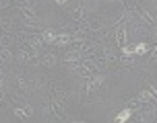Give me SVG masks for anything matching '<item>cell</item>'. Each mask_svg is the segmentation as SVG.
I'll return each mask as SVG.
<instances>
[{"label":"cell","instance_id":"6da1fadb","mask_svg":"<svg viewBox=\"0 0 157 123\" xmlns=\"http://www.w3.org/2000/svg\"><path fill=\"white\" fill-rule=\"evenodd\" d=\"M103 80H105V78H103L101 74H95V76H91V78H89V80H87L85 92H87V94H93V92H97V90H99V88H101Z\"/></svg>","mask_w":157,"mask_h":123},{"label":"cell","instance_id":"7a4b0ae2","mask_svg":"<svg viewBox=\"0 0 157 123\" xmlns=\"http://www.w3.org/2000/svg\"><path fill=\"white\" fill-rule=\"evenodd\" d=\"M13 115H15L17 119H29V117L35 115V109H33L31 105H25V107H15V109H13Z\"/></svg>","mask_w":157,"mask_h":123},{"label":"cell","instance_id":"3957f363","mask_svg":"<svg viewBox=\"0 0 157 123\" xmlns=\"http://www.w3.org/2000/svg\"><path fill=\"white\" fill-rule=\"evenodd\" d=\"M41 41L46 43V45H54L56 43V39H58V33L56 31H52V29H46V31H41Z\"/></svg>","mask_w":157,"mask_h":123},{"label":"cell","instance_id":"277c9868","mask_svg":"<svg viewBox=\"0 0 157 123\" xmlns=\"http://www.w3.org/2000/svg\"><path fill=\"white\" fill-rule=\"evenodd\" d=\"M71 43H72V35H71V33H58V39H56L54 45H58V47H68Z\"/></svg>","mask_w":157,"mask_h":123},{"label":"cell","instance_id":"5b68a950","mask_svg":"<svg viewBox=\"0 0 157 123\" xmlns=\"http://www.w3.org/2000/svg\"><path fill=\"white\" fill-rule=\"evenodd\" d=\"M132 113H134V111H132V109H128V107L122 109V111H120V113L114 117V123H126L130 117H132Z\"/></svg>","mask_w":157,"mask_h":123},{"label":"cell","instance_id":"8992f818","mask_svg":"<svg viewBox=\"0 0 157 123\" xmlns=\"http://www.w3.org/2000/svg\"><path fill=\"white\" fill-rule=\"evenodd\" d=\"M136 99L141 100V103H157V99L151 94L149 88H143V90H139V94H136Z\"/></svg>","mask_w":157,"mask_h":123},{"label":"cell","instance_id":"52a82bcc","mask_svg":"<svg viewBox=\"0 0 157 123\" xmlns=\"http://www.w3.org/2000/svg\"><path fill=\"white\" fill-rule=\"evenodd\" d=\"M50 109H52V111H54V115L58 117V119H62L64 115H66V111H64V105L62 103H58V100H52V105H50Z\"/></svg>","mask_w":157,"mask_h":123},{"label":"cell","instance_id":"ba28073f","mask_svg":"<svg viewBox=\"0 0 157 123\" xmlns=\"http://www.w3.org/2000/svg\"><path fill=\"white\" fill-rule=\"evenodd\" d=\"M132 49H134V55H145V54H149V51H151V45H149V43H145V41H141V43H136Z\"/></svg>","mask_w":157,"mask_h":123},{"label":"cell","instance_id":"9c48e42d","mask_svg":"<svg viewBox=\"0 0 157 123\" xmlns=\"http://www.w3.org/2000/svg\"><path fill=\"white\" fill-rule=\"evenodd\" d=\"M141 19H143V21H147V23H149L151 27H157V19H155L153 15H151L147 8H141Z\"/></svg>","mask_w":157,"mask_h":123},{"label":"cell","instance_id":"30bf717a","mask_svg":"<svg viewBox=\"0 0 157 123\" xmlns=\"http://www.w3.org/2000/svg\"><path fill=\"white\" fill-rule=\"evenodd\" d=\"M116 43L120 47L126 45V27H120V29H116Z\"/></svg>","mask_w":157,"mask_h":123},{"label":"cell","instance_id":"8fae6325","mask_svg":"<svg viewBox=\"0 0 157 123\" xmlns=\"http://www.w3.org/2000/svg\"><path fill=\"white\" fill-rule=\"evenodd\" d=\"M41 64H44L46 68H54L56 66V55L54 54H46L44 58H41Z\"/></svg>","mask_w":157,"mask_h":123},{"label":"cell","instance_id":"7c38bea8","mask_svg":"<svg viewBox=\"0 0 157 123\" xmlns=\"http://www.w3.org/2000/svg\"><path fill=\"white\" fill-rule=\"evenodd\" d=\"M13 60V51L8 47H0V62H10Z\"/></svg>","mask_w":157,"mask_h":123},{"label":"cell","instance_id":"4fadbf2b","mask_svg":"<svg viewBox=\"0 0 157 123\" xmlns=\"http://www.w3.org/2000/svg\"><path fill=\"white\" fill-rule=\"evenodd\" d=\"M83 12H85V10H83V6L72 8V19H75V21H78V19H83Z\"/></svg>","mask_w":157,"mask_h":123},{"label":"cell","instance_id":"5bb4252c","mask_svg":"<svg viewBox=\"0 0 157 123\" xmlns=\"http://www.w3.org/2000/svg\"><path fill=\"white\" fill-rule=\"evenodd\" d=\"M141 105H143V103H141L139 99H132V100H128V105H126V107H128V109H132V111H134V109H139Z\"/></svg>","mask_w":157,"mask_h":123},{"label":"cell","instance_id":"9a60e30c","mask_svg":"<svg viewBox=\"0 0 157 123\" xmlns=\"http://www.w3.org/2000/svg\"><path fill=\"white\" fill-rule=\"evenodd\" d=\"M19 60H23V62H29V64H31L33 55H31V54H27V51H21V54H19Z\"/></svg>","mask_w":157,"mask_h":123},{"label":"cell","instance_id":"2e32d148","mask_svg":"<svg viewBox=\"0 0 157 123\" xmlns=\"http://www.w3.org/2000/svg\"><path fill=\"white\" fill-rule=\"evenodd\" d=\"M120 49H122V55H126V58H130V55H134V49L132 47H120Z\"/></svg>","mask_w":157,"mask_h":123},{"label":"cell","instance_id":"e0dca14e","mask_svg":"<svg viewBox=\"0 0 157 123\" xmlns=\"http://www.w3.org/2000/svg\"><path fill=\"white\" fill-rule=\"evenodd\" d=\"M56 4H58V6H64V4H66V2H68V0H54Z\"/></svg>","mask_w":157,"mask_h":123},{"label":"cell","instance_id":"ac0fdd59","mask_svg":"<svg viewBox=\"0 0 157 123\" xmlns=\"http://www.w3.org/2000/svg\"><path fill=\"white\" fill-rule=\"evenodd\" d=\"M151 60H157V45H155V49H153V54H151Z\"/></svg>","mask_w":157,"mask_h":123},{"label":"cell","instance_id":"d6986e66","mask_svg":"<svg viewBox=\"0 0 157 123\" xmlns=\"http://www.w3.org/2000/svg\"><path fill=\"white\" fill-rule=\"evenodd\" d=\"M0 100H4V92L0 90Z\"/></svg>","mask_w":157,"mask_h":123},{"label":"cell","instance_id":"ffe728a7","mask_svg":"<svg viewBox=\"0 0 157 123\" xmlns=\"http://www.w3.org/2000/svg\"><path fill=\"white\" fill-rule=\"evenodd\" d=\"M2 82H4V80H2V78H0V86H2Z\"/></svg>","mask_w":157,"mask_h":123},{"label":"cell","instance_id":"44dd1931","mask_svg":"<svg viewBox=\"0 0 157 123\" xmlns=\"http://www.w3.org/2000/svg\"><path fill=\"white\" fill-rule=\"evenodd\" d=\"M0 78H2V68H0Z\"/></svg>","mask_w":157,"mask_h":123}]
</instances>
